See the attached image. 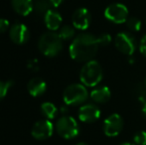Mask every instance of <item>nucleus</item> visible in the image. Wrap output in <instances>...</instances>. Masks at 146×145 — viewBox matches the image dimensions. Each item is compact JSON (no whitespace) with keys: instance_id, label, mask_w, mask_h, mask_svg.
I'll return each mask as SVG.
<instances>
[{"instance_id":"f257e3e1","label":"nucleus","mask_w":146,"mask_h":145,"mask_svg":"<svg viewBox=\"0 0 146 145\" xmlns=\"http://www.w3.org/2000/svg\"><path fill=\"white\" fill-rule=\"evenodd\" d=\"M98 47V37L90 33H82L71 43L69 53L71 58L77 62H88L94 58Z\"/></svg>"},{"instance_id":"f03ea898","label":"nucleus","mask_w":146,"mask_h":145,"mask_svg":"<svg viewBox=\"0 0 146 145\" xmlns=\"http://www.w3.org/2000/svg\"><path fill=\"white\" fill-rule=\"evenodd\" d=\"M40 52L46 57H56L63 50V40L59 34L54 32H47L40 37L38 42Z\"/></svg>"},{"instance_id":"7ed1b4c3","label":"nucleus","mask_w":146,"mask_h":145,"mask_svg":"<svg viewBox=\"0 0 146 145\" xmlns=\"http://www.w3.org/2000/svg\"><path fill=\"white\" fill-rule=\"evenodd\" d=\"M104 73L100 63L94 60L86 63L80 72V79L86 87H96L102 81Z\"/></svg>"},{"instance_id":"20e7f679","label":"nucleus","mask_w":146,"mask_h":145,"mask_svg":"<svg viewBox=\"0 0 146 145\" xmlns=\"http://www.w3.org/2000/svg\"><path fill=\"white\" fill-rule=\"evenodd\" d=\"M88 97V91L83 83H73L64 91L63 99L66 105H78L84 103Z\"/></svg>"},{"instance_id":"39448f33","label":"nucleus","mask_w":146,"mask_h":145,"mask_svg":"<svg viewBox=\"0 0 146 145\" xmlns=\"http://www.w3.org/2000/svg\"><path fill=\"white\" fill-rule=\"evenodd\" d=\"M56 130L61 137L73 139L80 133V126L73 116L64 115L56 122Z\"/></svg>"},{"instance_id":"423d86ee","label":"nucleus","mask_w":146,"mask_h":145,"mask_svg":"<svg viewBox=\"0 0 146 145\" xmlns=\"http://www.w3.org/2000/svg\"><path fill=\"white\" fill-rule=\"evenodd\" d=\"M114 44L120 53L127 56H132L137 48L136 39L128 32H120L114 38Z\"/></svg>"},{"instance_id":"0eeeda50","label":"nucleus","mask_w":146,"mask_h":145,"mask_svg":"<svg viewBox=\"0 0 146 145\" xmlns=\"http://www.w3.org/2000/svg\"><path fill=\"white\" fill-rule=\"evenodd\" d=\"M104 17L115 24L125 23L128 19V9L124 4H110L104 10Z\"/></svg>"},{"instance_id":"6e6552de","label":"nucleus","mask_w":146,"mask_h":145,"mask_svg":"<svg viewBox=\"0 0 146 145\" xmlns=\"http://www.w3.org/2000/svg\"><path fill=\"white\" fill-rule=\"evenodd\" d=\"M123 128V119L119 114L113 113L104 119V132L108 137H115Z\"/></svg>"},{"instance_id":"1a4fd4ad","label":"nucleus","mask_w":146,"mask_h":145,"mask_svg":"<svg viewBox=\"0 0 146 145\" xmlns=\"http://www.w3.org/2000/svg\"><path fill=\"white\" fill-rule=\"evenodd\" d=\"M54 132V125L50 119H42L33 125L31 134L37 140H46L52 136Z\"/></svg>"},{"instance_id":"9d476101","label":"nucleus","mask_w":146,"mask_h":145,"mask_svg":"<svg viewBox=\"0 0 146 145\" xmlns=\"http://www.w3.org/2000/svg\"><path fill=\"white\" fill-rule=\"evenodd\" d=\"M9 37L13 43L17 45H23L29 40L30 31L25 24L16 22L10 27Z\"/></svg>"},{"instance_id":"9b49d317","label":"nucleus","mask_w":146,"mask_h":145,"mask_svg":"<svg viewBox=\"0 0 146 145\" xmlns=\"http://www.w3.org/2000/svg\"><path fill=\"white\" fill-rule=\"evenodd\" d=\"M100 116V109L92 103L85 105L79 110V118L86 123H92L96 121Z\"/></svg>"},{"instance_id":"f8f14e48","label":"nucleus","mask_w":146,"mask_h":145,"mask_svg":"<svg viewBox=\"0 0 146 145\" xmlns=\"http://www.w3.org/2000/svg\"><path fill=\"white\" fill-rule=\"evenodd\" d=\"M72 22L76 29L87 30L90 24V13L87 8H79L74 12Z\"/></svg>"},{"instance_id":"ddd939ff","label":"nucleus","mask_w":146,"mask_h":145,"mask_svg":"<svg viewBox=\"0 0 146 145\" xmlns=\"http://www.w3.org/2000/svg\"><path fill=\"white\" fill-rule=\"evenodd\" d=\"M28 93L32 97H40L44 95L47 91V83L41 77H33L27 83Z\"/></svg>"},{"instance_id":"4468645a","label":"nucleus","mask_w":146,"mask_h":145,"mask_svg":"<svg viewBox=\"0 0 146 145\" xmlns=\"http://www.w3.org/2000/svg\"><path fill=\"white\" fill-rule=\"evenodd\" d=\"M44 21L46 24L47 28L51 31H56L61 27L62 24V16L59 12L55 11V10L51 9L50 11H48L46 13V15L44 16Z\"/></svg>"},{"instance_id":"2eb2a0df","label":"nucleus","mask_w":146,"mask_h":145,"mask_svg":"<svg viewBox=\"0 0 146 145\" xmlns=\"http://www.w3.org/2000/svg\"><path fill=\"white\" fill-rule=\"evenodd\" d=\"M12 8L17 14L21 16H27L33 11V0H11Z\"/></svg>"},{"instance_id":"dca6fc26","label":"nucleus","mask_w":146,"mask_h":145,"mask_svg":"<svg viewBox=\"0 0 146 145\" xmlns=\"http://www.w3.org/2000/svg\"><path fill=\"white\" fill-rule=\"evenodd\" d=\"M111 97V91L108 87H100L92 89L90 93V99L96 103H108Z\"/></svg>"},{"instance_id":"f3484780","label":"nucleus","mask_w":146,"mask_h":145,"mask_svg":"<svg viewBox=\"0 0 146 145\" xmlns=\"http://www.w3.org/2000/svg\"><path fill=\"white\" fill-rule=\"evenodd\" d=\"M50 0H35L33 5V11H35L39 15H46V13L51 10Z\"/></svg>"},{"instance_id":"a211bd4d","label":"nucleus","mask_w":146,"mask_h":145,"mask_svg":"<svg viewBox=\"0 0 146 145\" xmlns=\"http://www.w3.org/2000/svg\"><path fill=\"white\" fill-rule=\"evenodd\" d=\"M41 111L42 114L47 117V119H54L58 114V109L56 107V105L52 103H44L41 105Z\"/></svg>"},{"instance_id":"6ab92c4d","label":"nucleus","mask_w":146,"mask_h":145,"mask_svg":"<svg viewBox=\"0 0 146 145\" xmlns=\"http://www.w3.org/2000/svg\"><path fill=\"white\" fill-rule=\"evenodd\" d=\"M75 27H72L70 25H65L63 27L60 28L59 36L63 41L71 40L74 36H75Z\"/></svg>"},{"instance_id":"aec40b11","label":"nucleus","mask_w":146,"mask_h":145,"mask_svg":"<svg viewBox=\"0 0 146 145\" xmlns=\"http://www.w3.org/2000/svg\"><path fill=\"white\" fill-rule=\"evenodd\" d=\"M126 26L130 31L138 32L141 29V21L137 17H128L126 20Z\"/></svg>"},{"instance_id":"412c9836","label":"nucleus","mask_w":146,"mask_h":145,"mask_svg":"<svg viewBox=\"0 0 146 145\" xmlns=\"http://www.w3.org/2000/svg\"><path fill=\"white\" fill-rule=\"evenodd\" d=\"M13 85H14L13 81H0V101H2L7 95L10 87Z\"/></svg>"},{"instance_id":"4be33fe9","label":"nucleus","mask_w":146,"mask_h":145,"mask_svg":"<svg viewBox=\"0 0 146 145\" xmlns=\"http://www.w3.org/2000/svg\"><path fill=\"white\" fill-rule=\"evenodd\" d=\"M133 142H134L135 145H146V132H137L133 137Z\"/></svg>"},{"instance_id":"5701e85b","label":"nucleus","mask_w":146,"mask_h":145,"mask_svg":"<svg viewBox=\"0 0 146 145\" xmlns=\"http://www.w3.org/2000/svg\"><path fill=\"white\" fill-rule=\"evenodd\" d=\"M98 44L100 46H108L111 43V36L108 33H104V34H102L98 37Z\"/></svg>"},{"instance_id":"b1692460","label":"nucleus","mask_w":146,"mask_h":145,"mask_svg":"<svg viewBox=\"0 0 146 145\" xmlns=\"http://www.w3.org/2000/svg\"><path fill=\"white\" fill-rule=\"evenodd\" d=\"M10 27V23L8 20L3 19V18H0V34L5 33Z\"/></svg>"},{"instance_id":"393cba45","label":"nucleus","mask_w":146,"mask_h":145,"mask_svg":"<svg viewBox=\"0 0 146 145\" xmlns=\"http://www.w3.org/2000/svg\"><path fill=\"white\" fill-rule=\"evenodd\" d=\"M139 50H140L141 54L146 57V35L143 36L141 39L140 44H139Z\"/></svg>"},{"instance_id":"a878e982","label":"nucleus","mask_w":146,"mask_h":145,"mask_svg":"<svg viewBox=\"0 0 146 145\" xmlns=\"http://www.w3.org/2000/svg\"><path fill=\"white\" fill-rule=\"evenodd\" d=\"M63 1L64 0H50L53 7H59V6L63 3Z\"/></svg>"},{"instance_id":"bb28decb","label":"nucleus","mask_w":146,"mask_h":145,"mask_svg":"<svg viewBox=\"0 0 146 145\" xmlns=\"http://www.w3.org/2000/svg\"><path fill=\"white\" fill-rule=\"evenodd\" d=\"M140 101H142V112L146 116V97H144L142 99H140Z\"/></svg>"},{"instance_id":"cd10ccee","label":"nucleus","mask_w":146,"mask_h":145,"mask_svg":"<svg viewBox=\"0 0 146 145\" xmlns=\"http://www.w3.org/2000/svg\"><path fill=\"white\" fill-rule=\"evenodd\" d=\"M120 145H135L133 143H129V142H124V143H121Z\"/></svg>"},{"instance_id":"c85d7f7f","label":"nucleus","mask_w":146,"mask_h":145,"mask_svg":"<svg viewBox=\"0 0 146 145\" xmlns=\"http://www.w3.org/2000/svg\"><path fill=\"white\" fill-rule=\"evenodd\" d=\"M77 145H88V144H87L86 142H80V143H78Z\"/></svg>"},{"instance_id":"c756f323","label":"nucleus","mask_w":146,"mask_h":145,"mask_svg":"<svg viewBox=\"0 0 146 145\" xmlns=\"http://www.w3.org/2000/svg\"><path fill=\"white\" fill-rule=\"evenodd\" d=\"M145 87H146V79H145Z\"/></svg>"}]
</instances>
